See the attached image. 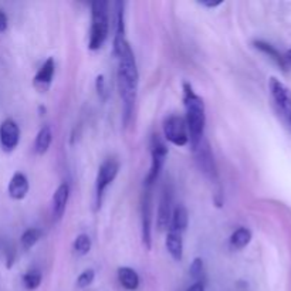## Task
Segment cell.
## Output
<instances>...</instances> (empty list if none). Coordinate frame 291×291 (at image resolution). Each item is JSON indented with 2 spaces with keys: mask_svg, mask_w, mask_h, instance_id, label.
<instances>
[{
  "mask_svg": "<svg viewBox=\"0 0 291 291\" xmlns=\"http://www.w3.org/2000/svg\"><path fill=\"white\" fill-rule=\"evenodd\" d=\"M42 236H43V231L40 230V229H37V227H30V229H27V230L22 235V237H20V242H22L23 249L26 250L31 249V247L40 240V237Z\"/></svg>",
  "mask_w": 291,
  "mask_h": 291,
  "instance_id": "7402d4cb",
  "label": "cell"
},
{
  "mask_svg": "<svg viewBox=\"0 0 291 291\" xmlns=\"http://www.w3.org/2000/svg\"><path fill=\"white\" fill-rule=\"evenodd\" d=\"M20 129L13 120H5L0 125V145L6 152L13 151L18 145Z\"/></svg>",
  "mask_w": 291,
  "mask_h": 291,
  "instance_id": "30bf717a",
  "label": "cell"
},
{
  "mask_svg": "<svg viewBox=\"0 0 291 291\" xmlns=\"http://www.w3.org/2000/svg\"><path fill=\"white\" fill-rule=\"evenodd\" d=\"M195 157H196V162L199 165L200 170L205 173V175L215 181L218 178V170H216V165H215V158H213V153L210 151V146L205 138L200 141L198 145L193 148Z\"/></svg>",
  "mask_w": 291,
  "mask_h": 291,
  "instance_id": "ba28073f",
  "label": "cell"
},
{
  "mask_svg": "<svg viewBox=\"0 0 291 291\" xmlns=\"http://www.w3.org/2000/svg\"><path fill=\"white\" fill-rule=\"evenodd\" d=\"M118 281L125 290L133 291L140 287V276L131 267H120L118 268Z\"/></svg>",
  "mask_w": 291,
  "mask_h": 291,
  "instance_id": "e0dca14e",
  "label": "cell"
},
{
  "mask_svg": "<svg viewBox=\"0 0 291 291\" xmlns=\"http://www.w3.org/2000/svg\"><path fill=\"white\" fill-rule=\"evenodd\" d=\"M283 61H284L285 70H288V68H291V49L287 50L284 54H283Z\"/></svg>",
  "mask_w": 291,
  "mask_h": 291,
  "instance_id": "f546056e",
  "label": "cell"
},
{
  "mask_svg": "<svg viewBox=\"0 0 291 291\" xmlns=\"http://www.w3.org/2000/svg\"><path fill=\"white\" fill-rule=\"evenodd\" d=\"M7 25H9V22H7L6 13L2 12V10H0V33H3V31H6Z\"/></svg>",
  "mask_w": 291,
  "mask_h": 291,
  "instance_id": "83f0119b",
  "label": "cell"
},
{
  "mask_svg": "<svg viewBox=\"0 0 291 291\" xmlns=\"http://www.w3.org/2000/svg\"><path fill=\"white\" fill-rule=\"evenodd\" d=\"M114 53L118 60L117 79H118L120 95L124 103V124L128 125L131 121L133 108H135L140 74H138L133 51L125 36L114 37Z\"/></svg>",
  "mask_w": 291,
  "mask_h": 291,
  "instance_id": "6da1fadb",
  "label": "cell"
},
{
  "mask_svg": "<svg viewBox=\"0 0 291 291\" xmlns=\"http://www.w3.org/2000/svg\"><path fill=\"white\" fill-rule=\"evenodd\" d=\"M251 240V231L247 227H239L231 233L230 246L233 249L242 250L244 249Z\"/></svg>",
  "mask_w": 291,
  "mask_h": 291,
  "instance_id": "d6986e66",
  "label": "cell"
},
{
  "mask_svg": "<svg viewBox=\"0 0 291 291\" xmlns=\"http://www.w3.org/2000/svg\"><path fill=\"white\" fill-rule=\"evenodd\" d=\"M70 198V186L67 183H61L59 188L55 189L53 199H51V215L55 220H60L66 212L67 203Z\"/></svg>",
  "mask_w": 291,
  "mask_h": 291,
  "instance_id": "7c38bea8",
  "label": "cell"
},
{
  "mask_svg": "<svg viewBox=\"0 0 291 291\" xmlns=\"http://www.w3.org/2000/svg\"><path fill=\"white\" fill-rule=\"evenodd\" d=\"M253 46H255L257 50H260L261 53H264V54H267L268 57H271V60L276 61V64H277L281 70H285L284 61H283V54H280L279 51L274 49L271 44H268V43L266 42H261V40H256V42L253 43Z\"/></svg>",
  "mask_w": 291,
  "mask_h": 291,
  "instance_id": "ffe728a7",
  "label": "cell"
},
{
  "mask_svg": "<svg viewBox=\"0 0 291 291\" xmlns=\"http://www.w3.org/2000/svg\"><path fill=\"white\" fill-rule=\"evenodd\" d=\"M268 90L277 115L291 131V91L276 77H271L268 81Z\"/></svg>",
  "mask_w": 291,
  "mask_h": 291,
  "instance_id": "277c9868",
  "label": "cell"
},
{
  "mask_svg": "<svg viewBox=\"0 0 291 291\" xmlns=\"http://www.w3.org/2000/svg\"><path fill=\"white\" fill-rule=\"evenodd\" d=\"M7 192L10 195V198L14 200L25 199L26 195L29 192V181L26 175H23L22 172H16L12 176L10 182H9V188Z\"/></svg>",
  "mask_w": 291,
  "mask_h": 291,
  "instance_id": "5bb4252c",
  "label": "cell"
},
{
  "mask_svg": "<svg viewBox=\"0 0 291 291\" xmlns=\"http://www.w3.org/2000/svg\"><path fill=\"white\" fill-rule=\"evenodd\" d=\"M189 223V213L188 209L182 205L178 206L172 210V218H170L169 229L168 230L178 231V233H183L186 230Z\"/></svg>",
  "mask_w": 291,
  "mask_h": 291,
  "instance_id": "2e32d148",
  "label": "cell"
},
{
  "mask_svg": "<svg viewBox=\"0 0 291 291\" xmlns=\"http://www.w3.org/2000/svg\"><path fill=\"white\" fill-rule=\"evenodd\" d=\"M172 195L169 190H165L162 198L159 200L158 215H157V227L159 231L169 229L170 218H172Z\"/></svg>",
  "mask_w": 291,
  "mask_h": 291,
  "instance_id": "8fae6325",
  "label": "cell"
},
{
  "mask_svg": "<svg viewBox=\"0 0 291 291\" xmlns=\"http://www.w3.org/2000/svg\"><path fill=\"white\" fill-rule=\"evenodd\" d=\"M23 284L27 290H36L42 284V273L38 270H30L23 276Z\"/></svg>",
  "mask_w": 291,
  "mask_h": 291,
  "instance_id": "603a6c76",
  "label": "cell"
},
{
  "mask_svg": "<svg viewBox=\"0 0 291 291\" xmlns=\"http://www.w3.org/2000/svg\"><path fill=\"white\" fill-rule=\"evenodd\" d=\"M54 59L53 57H49L47 60L44 61L38 71L34 75V87L38 88L40 91H46L49 90V87L51 85V81H53V77H54Z\"/></svg>",
  "mask_w": 291,
  "mask_h": 291,
  "instance_id": "4fadbf2b",
  "label": "cell"
},
{
  "mask_svg": "<svg viewBox=\"0 0 291 291\" xmlns=\"http://www.w3.org/2000/svg\"><path fill=\"white\" fill-rule=\"evenodd\" d=\"M94 279H95L94 270H91V268L84 270V271L79 276V279H77V285H79L80 288H87L88 285L92 284Z\"/></svg>",
  "mask_w": 291,
  "mask_h": 291,
  "instance_id": "d4e9b609",
  "label": "cell"
},
{
  "mask_svg": "<svg viewBox=\"0 0 291 291\" xmlns=\"http://www.w3.org/2000/svg\"><path fill=\"white\" fill-rule=\"evenodd\" d=\"M223 3V0H199V5L207 7V9H215L220 6Z\"/></svg>",
  "mask_w": 291,
  "mask_h": 291,
  "instance_id": "4316f807",
  "label": "cell"
},
{
  "mask_svg": "<svg viewBox=\"0 0 291 291\" xmlns=\"http://www.w3.org/2000/svg\"><path fill=\"white\" fill-rule=\"evenodd\" d=\"M95 88H97V92L100 97L105 100L107 95H108V91H107V87H105V79L104 75H98L97 80H95Z\"/></svg>",
  "mask_w": 291,
  "mask_h": 291,
  "instance_id": "484cf974",
  "label": "cell"
},
{
  "mask_svg": "<svg viewBox=\"0 0 291 291\" xmlns=\"http://www.w3.org/2000/svg\"><path fill=\"white\" fill-rule=\"evenodd\" d=\"M109 33L108 3L105 0H95L91 5V29L88 47L98 50L103 47Z\"/></svg>",
  "mask_w": 291,
  "mask_h": 291,
  "instance_id": "3957f363",
  "label": "cell"
},
{
  "mask_svg": "<svg viewBox=\"0 0 291 291\" xmlns=\"http://www.w3.org/2000/svg\"><path fill=\"white\" fill-rule=\"evenodd\" d=\"M73 250L75 255L85 256L90 253L91 250V237L85 233H81L75 237V240L73 243Z\"/></svg>",
  "mask_w": 291,
  "mask_h": 291,
  "instance_id": "44dd1931",
  "label": "cell"
},
{
  "mask_svg": "<svg viewBox=\"0 0 291 291\" xmlns=\"http://www.w3.org/2000/svg\"><path fill=\"white\" fill-rule=\"evenodd\" d=\"M165 246L166 250L169 251L172 259L175 261H181L183 259V239L182 233L178 231L168 230L166 235V240H165Z\"/></svg>",
  "mask_w": 291,
  "mask_h": 291,
  "instance_id": "9a60e30c",
  "label": "cell"
},
{
  "mask_svg": "<svg viewBox=\"0 0 291 291\" xmlns=\"http://www.w3.org/2000/svg\"><path fill=\"white\" fill-rule=\"evenodd\" d=\"M183 104L186 111V125H188L189 141L192 149L203 140L205 125H206V109L202 97L193 91L192 85L185 83L183 84Z\"/></svg>",
  "mask_w": 291,
  "mask_h": 291,
  "instance_id": "7a4b0ae2",
  "label": "cell"
},
{
  "mask_svg": "<svg viewBox=\"0 0 291 291\" xmlns=\"http://www.w3.org/2000/svg\"><path fill=\"white\" fill-rule=\"evenodd\" d=\"M118 170H120V162L112 158L104 161L100 166L97 173V182H95V205L97 207H101L104 193L109 185L114 182V179L118 175Z\"/></svg>",
  "mask_w": 291,
  "mask_h": 291,
  "instance_id": "8992f818",
  "label": "cell"
},
{
  "mask_svg": "<svg viewBox=\"0 0 291 291\" xmlns=\"http://www.w3.org/2000/svg\"><path fill=\"white\" fill-rule=\"evenodd\" d=\"M141 215H142V243L146 250L151 249V226H152V196L151 190L146 189L142 196V206H141Z\"/></svg>",
  "mask_w": 291,
  "mask_h": 291,
  "instance_id": "9c48e42d",
  "label": "cell"
},
{
  "mask_svg": "<svg viewBox=\"0 0 291 291\" xmlns=\"http://www.w3.org/2000/svg\"><path fill=\"white\" fill-rule=\"evenodd\" d=\"M206 287H205V283L203 281H195L193 284L189 287L186 291H205Z\"/></svg>",
  "mask_w": 291,
  "mask_h": 291,
  "instance_id": "f1b7e54d",
  "label": "cell"
},
{
  "mask_svg": "<svg viewBox=\"0 0 291 291\" xmlns=\"http://www.w3.org/2000/svg\"><path fill=\"white\" fill-rule=\"evenodd\" d=\"M53 142V132H51V128L49 125H44V127L38 131L36 137V142H34V149L38 155H43L49 151L50 145Z\"/></svg>",
  "mask_w": 291,
  "mask_h": 291,
  "instance_id": "ac0fdd59",
  "label": "cell"
},
{
  "mask_svg": "<svg viewBox=\"0 0 291 291\" xmlns=\"http://www.w3.org/2000/svg\"><path fill=\"white\" fill-rule=\"evenodd\" d=\"M165 140L176 146H185L189 144L188 125L185 118L179 115H170L164 121Z\"/></svg>",
  "mask_w": 291,
  "mask_h": 291,
  "instance_id": "52a82bcc",
  "label": "cell"
},
{
  "mask_svg": "<svg viewBox=\"0 0 291 291\" xmlns=\"http://www.w3.org/2000/svg\"><path fill=\"white\" fill-rule=\"evenodd\" d=\"M189 274L190 277L195 280V281H202V277L205 274V263L200 257H196L192 264H190V268H189Z\"/></svg>",
  "mask_w": 291,
  "mask_h": 291,
  "instance_id": "cb8c5ba5",
  "label": "cell"
},
{
  "mask_svg": "<svg viewBox=\"0 0 291 291\" xmlns=\"http://www.w3.org/2000/svg\"><path fill=\"white\" fill-rule=\"evenodd\" d=\"M168 157V146L164 142V140L159 135H152L151 141V169L148 172V176L145 179L146 188L151 189L153 183L161 175V170L164 168L165 161Z\"/></svg>",
  "mask_w": 291,
  "mask_h": 291,
  "instance_id": "5b68a950",
  "label": "cell"
}]
</instances>
